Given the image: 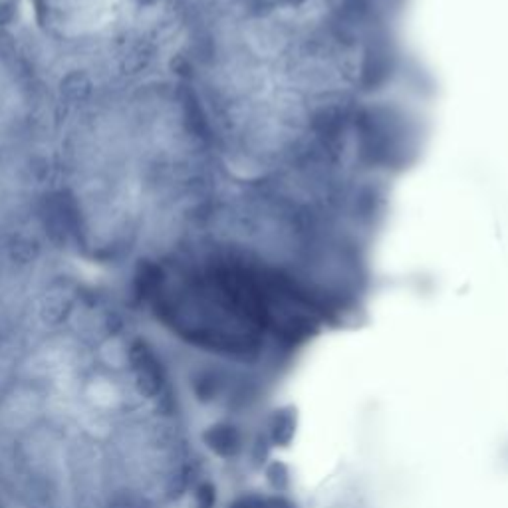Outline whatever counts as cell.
Listing matches in <instances>:
<instances>
[{
	"mask_svg": "<svg viewBox=\"0 0 508 508\" xmlns=\"http://www.w3.org/2000/svg\"><path fill=\"white\" fill-rule=\"evenodd\" d=\"M215 505V489L210 485H203L199 489V496H197V507L199 508H213Z\"/></svg>",
	"mask_w": 508,
	"mask_h": 508,
	"instance_id": "cell-7",
	"label": "cell"
},
{
	"mask_svg": "<svg viewBox=\"0 0 508 508\" xmlns=\"http://www.w3.org/2000/svg\"><path fill=\"white\" fill-rule=\"evenodd\" d=\"M132 363L135 370V387L141 396H157L163 387V376L157 359L143 343H135L132 348Z\"/></svg>",
	"mask_w": 508,
	"mask_h": 508,
	"instance_id": "cell-2",
	"label": "cell"
},
{
	"mask_svg": "<svg viewBox=\"0 0 508 508\" xmlns=\"http://www.w3.org/2000/svg\"><path fill=\"white\" fill-rule=\"evenodd\" d=\"M403 0H203L191 99L232 185L385 195L419 147Z\"/></svg>",
	"mask_w": 508,
	"mask_h": 508,
	"instance_id": "cell-1",
	"label": "cell"
},
{
	"mask_svg": "<svg viewBox=\"0 0 508 508\" xmlns=\"http://www.w3.org/2000/svg\"><path fill=\"white\" fill-rule=\"evenodd\" d=\"M296 431V413L292 409H280L272 415L270 439L274 445H288Z\"/></svg>",
	"mask_w": 508,
	"mask_h": 508,
	"instance_id": "cell-4",
	"label": "cell"
},
{
	"mask_svg": "<svg viewBox=\"0 0 508 508\" xmlns=\"http://www.w3.org/2000/svg\"><path fill=\"white\" fill-rule=\"evenodd\" d=\"M264 505H266V508H296L288 498H284V496H268L264 500Z\"/></svg>",
	"mask_w": 508,
	"mask_h": 508,
	"instance_id": "cell-8",
	"label": "cell"
},
{
	"mask_svg": "<svg viewBox=\"0 0 508 508\" xmlns=\"http://www.w3.org/2000/svg\"><path fill=\"white\" fill-rule=\"evenodd\" d=\"M268 483L274 487L276 490H282L288 487V483H290V476H288V471H286V467L280 465V463H274L268 471Z\"/></svg>",
	"mask_w": 508,
	"mask_h": 508,
	"instance_id": "cell-5",
	"label": "cell"
},
{
	"mask_svg": "<svg viewBox=\"0 0 508 508\" xmlns=\"http://www.w3.org/2000/svg\"><path fill=\"white\" fill-rule=\"evenodd\" d=\"M263 496H256V494H248V496H241L239 500H234L228 508H266Z\"/></svg>",
	"mask_w": 508,
	"mask_h": 508,
	"instance_id": "cell-6",
	"label": "cell"
},
{
	"mask_svg": "<svg viewBox=\"0 0 508 508\" xmlns=\"http://www.w3.org/2000/svg\"><path fill=\"white\" fill-rule=\"evenodd\" d=\"M205 443L213 452H217L219 457H234L241 451V433L237 427L226 425V423H219L207 429L205 433Z\"/></svg>",
	"mask_w": 508,
	"mask_h": 508,
	"instance_id": "cell-3",
	"label": "cell"
}]
</instances>
